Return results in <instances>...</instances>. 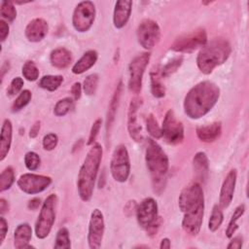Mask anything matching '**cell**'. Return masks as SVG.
I'll use <instances>...</instances> for the list:
<instances>
[{"label":"cell","instance_id":"6da1fadb","mask_svg":"<svg viewBox=\"0 0 249 249\" xmlns=\"http://www.w3.org/2000/svg\"><path fill=\"white\" fill-rule=\"evenodd\" d=\"M178 205L184 214L183 230L191 235H196L200 231L204 215V196L201 186L197 182L187 185L179 195Z\"/></svg>","mask_w":249,"mask_h":249},{"label":"cell","instance_id":"7a4b0ae2","mask_svg":"<svg viewBox=\"0 0 249 249\" xmlns=\"http://www.w3.org/2000/svg\"><path fill=\"white\" fill-rule=\"evenodd\" d=\"M220 89L210 81H203L193 87L185 96L184 111L191 119H199L206 115L217 103Z\"/></svg>","mask_w":249,"mask_h":249},{"label":"cell","instance_id":"3957f363","mask_svg":"<svg viewBox=\"0 0 249 249\" xmlns=\"http://www.w3.org/2000/svg\"><path fill=\"white\" fill-rule=\"evenodd\" d=\"M101 160L102 146L94 143L89 150L78 174V193L84 201H89L91 198Z\"/></svg>","mask_w":249,"mask_h":249},{"label":"cell","instance_id":"277c9868","mask_svg":"<svg viewBox=\"0 0 249 249\" xmlns=\"http://www.w3.org/2000/svg\"><path fill=\"white\" fill-rule=\"evenodd\" d=\"M231 48L225 39H214L199 51L196 65L203 74H210L215 67L223 64L230 56Z\"/></svg>","mask_w":249,"mask_h":249},{"label":"cell","instance_id":"5b68a950","mask_svg":"<svg viewBox=\"0 0 249 249\" xmlns=\"http://www.w3.org/2000/svg\"><path fill=\"white\" fill-rule=\"evenodd\" d=\"M145 160L147 168L152 176L155 191L160 193L164 188L163 186L169 162L162 148L151 138L147 140Z\"/></svg>","mask_w":249,"mask_h":249},{"label":"cell","instance_id":"8992f818","mask_svg":"<svg viewBox=\"0 0 249 249\" xmlns=\"http://www.w3.org/2000/svg\"><path fill=\"white\" fill-rule=\"evenodd\" d=\"M136 219L138 225L145 229L150 235L158 231L161 221L158 216V204L153 197H146L137 205Z\"/></svg>","mask_w":249,"mask_h":249},{"label":"cell","instance_id":"52a82bcc","mask_svg":"<svg viewBox=\"0 0 249 249\" xmlns=\"http://www.w3.org/2000/svg\"><path fill=\"white\" fill-rule=\"evenodd\" d=\"M57 196L54 194L50 195L42 204L38 219L35 224V233L40 239L49 235L55 220V208Z\"/></svg>","mask_w":249,"mask_h":249},{"label":"cell","instance_id":"ba28073f","mask_svg":"<svg viewBox=\"0 0 249 249\" xmlns=\"http://www.w3.org/2000/svg\"><path fill=\"white\" fill-rule=\"evenodd\" d=\"M110 171L117 182L123 183L127 180L130 173V160L124 145H119L114 150L110 161Z\"/></svg>","mask_w":249,"mask_h":249},{"label":"cell","instance_id":"9c48e42d","mask_svg":"<svg viewBox=\"0 0 249 249\" xmlns=\"http://www.w3.org/2000/svg\"><path fill=\"white\" fill-rule=\"evenodd\" d=\"M207 42L206 32L203 28H198L189 33L178 36L172 43L170 49L179 53H191L198 48H202Z\"/></svg>","mask_w":249,"mask_h":249},{"label":"cell","instance_id":"30bf717a","mask_svg":"<svg viewBox=\"0 0 249 249\" xmlns=\"http://www.w3.org/2000/svg\"><path fill=\"white\" fill-rule=\"evenodd\" d=\"M95 18V6L91 1L80 2L73 13L72 23L78 32L88 31Z\"/></svg>","mask_w":249,"mask_h":249},{"label":"cell","instance_id":"8fae6325","mask_svg":"<svg viewBox=\"0 0 249 249\" xmlns=\"http://www.w3.org/2000/svg\"><path fill=\"white\" fill-rule=\"evenodd\" d=\"M161 137L171 145L179 144L184 139V126L178 121L172 110H168L164 116L161 125Z\"/></svg>","mask_w":249,"mask_h":249},{"label":"cell","instance_id":"7c38bea8","mask_svg":"<svg viewBox=\"0 0 249 249\" xmlns=\"http://www.w3.org/2000/svg\"><path fill=\"white\" fill-rule=\"evenodd\" d=\"M150 53H143L135 56L129 63L128 89L133 93H138L142 86V78L150 60Z\"/></svg>","mask_w":249,"mask_h":249},{"label":"cell","instance_id":"4fadbf2b","mask_svg":"<svg viewBox=\"0 0 249 249\" xmlns=\"http://www.w3.org/2000/svg\"><path fill=\"white\" fill-rule=\"evenodd\" d=\"M137 39L144 49L151 50L154 48L160 39L159 24L150 18L143 19L137 28Z\"/></svg>","mask_w":249,"mask_h":249},{"label":"cell","instance_id":"5bb4252c","mask_svg":"<svg viewBox=\"0 0 249 249\" xmlns=\"http://www.w3.org/2000/svg\"><path fill=\"white\" fill-rule=\"evenodd\" d=\"M51 177L33 173H24L18 179V188L23 193L29 195H35L45 191L51 185Z\"/></svg>","mask_w":249,"mask_h":249},{"label":"cell","instance_id":"9a60e30c","mask_svg":"<svg viewBox=\"0 0 249 249\" xmlns=\"http://www.w3.org/2000/svg\"><path fill=\"white\" fill-rule=\"evenodd\" d=\"M104 218L103 214L99 209H94L90 214L89 224V233L88 242L91 249H97L101 246L103 233H104Z\"/></svg>","mask_w":249,"mask_h":249},{"label":"cell","instance_id":"2e32d148","mask_svg":"<svg viewBox=\"0 0 249 249\" xmlns=\"http://www.w3.org/2000/svg\"><path fill=\"white\" fill-rule=\"evenodd\" d=\"M236 177H237L236 169H231L229 171L226 178L224 179V182L220 190V196H219L220 207L227 208L231 204L233 197L234 189H235Z\"/></svg>","mask_w":249,"mask_h":249},{"label":"cell","instance_id":"e0dca14e","mask_svg":"<svg viewBox=\"0 0 249 249\" xmlns=\"http://www.w3.org/2000/svg\"><path fill=\"white\" fill-rule=\"evenodd\" d=\"M140 105V100L138 97L131 99L128 111H127V130L129 136L134 141H141L143 139L141 134V126L137 122V111Z\"/></svg>","mask_w":249,"mask_h":249},{"label":"cell","instance_id":"ac0fdd59","mask_svg":"<svg viewBox=\"0 0 249 249\" xmlns=\"http://www.w3.org/2000/svg\"><path fill=\"white\" fill-rule=\"evenodd\" d=\"M49 30L48 23L43 18L32 19L25 27V37L30 42H40L45 38Z\"/></svg>","mask_w":249,"mask_h":249},{"label":"cell","instance_id":"d6986e66","mask_svg":"<svg viewBox=\"0 0 249 249\" xmlns=\"http://www.w3.org/2000/svg\"><path fill=\"white\" fill-rule=\"evenodd\" d=\"M132 2L127 0L117 1L114 9L113 22L114 26L118 29L123 28L128 21L130 14H131Z\"/></svg>","mask_w":249,"mask_h":249},{"label":"cell","instance_id":"ffe728a7","mask_svg":"<svg viewBox=\"0 0 249 249\" xmlns=\"http://www.w3.org/2000/svg\"><path fill=\"white\" fill-rule=\"evenodd\" d=\"M196 131L200 141L207 142V143L214 142L221 135L222 124L220 122H215L208 125L197 126Z\"/></svg>","mask_w":249,"mask_h":249},{"label":"cell","instance_id":"44dd1931","mask_svg":"<svg viewBox=\"0 0 249 249\" xmlns=\"http://www.w3.org/2000/svg\"><path fill=\"white\" fill-rule=\"evenodd\" d=\"M32 237V229L27 223L19 224L14 233V245L17 249L31 247L28 243Z\"/></svg>","mask_w":249,"mask_h":249},{"label":"cell","instance_id":"7402d4cb","mask_svg":"<svg viewBox=\"0 0 249 249\" xmlns=\"http://www.w3.org/2000/svg\"><path fill=\"white\" fill-rule=\"evenodd\" d=\"M13 135V126L10 120L6 119L3 122L0 135V160H4L11 147Z\"/></svg>","mask_w":249,"mask_h":249},{"label":"cell","instance_id":"603a6c76","mask_svg":"<svg viewBox=\"0 0 249 249\" xmlns=\"http://www.w3.org/2000/svg\"><path fill=\"white\" fill-rule=\"evenodd\" d=\"M97 57H98V54L96 51L89 50L83 54V56L73 65L72 72L74 74H82L86 72L95 64Z\"/></svg>","mask_w":249,"mask_h":249},{"label":"cell","instance_id":"cb8c5ba5","mask_svg":"<svg viewBox=\"0 0 249 249\" xmlns=\"http://www.w3.org/2000/svg\"><path fill=\"white\" fill-rule=\"evenodd\" d=\"M50 59L52 62V65L58 68L63 69L69 66L72 60L71 53L65 49V48H56L53 51H52Z\"/></svg>","mask_w":249,"mask_h":249},{"label":"cell","instance_id":"d4e9b609","mask_svg":"<svg viewBox=\"0 0 249 249\" xmlns=\"http://www.w3.org/2000/svg\"><path fill=\"white\" fill-rule=\"evenodd\" d=\"M193 166L196 175L203 181H206L209 171L208 158L204 152H197L193 159Z\"/></svg>","mask_w":249,"mask_h":249},{"label":"cell","instance_id":"484cf974","mask_svg":"<svg viewBox=\"0 0 249 249\" xmlns=\"http://www.w3.org/2000/svg\"><path fill=\"white\" fill-rule=\"evenodd\" d=\"M122 89H123V83L120 82L115 89L114 95L111 99L110 105H109V110H108V115H107V129L112 125L113 121L115 119V115L117 112V108L119 106L120 103V97H121V93H122Z\"/></svg>","mask_w":249,"mask_h":249},{"label":"cell","instance_id":"4316f807","mask_svg":"<svg viewBox=\"0 0 249 249\" xmlns=\"http://www.w3.org/2000/svg\"><path fill=\"white\" fill-rule=\"evenodd\" d=\"M151 91L155 97L160 98L165 94V88L161 83V75L159 70H153L150 73Z\"/></svg>","mask_w":249,"mask_h":249},{"label":"cell","instance_id":"83f0119b","mask_svg":"<svg viewBox=\"0 0 249 249\" xmlns=\"http://www.w3.org/2000/svg\"><path fill=\"white\" fill-rule=\"evenodd\" d=\"M62 82L63 77L60 75H47L40 80L39 86L40 88L47 89L49 91H54L59 88Z\"/></svg>","mask_w":249,"mask_h":249},{"label":"cell","instance_id":"f1b7e54d","mask_svg":"<svg viewBox=\"0 0 249 249\" xmlns=\"http://www.w3.org/2000/svg\"><path fill=\"white\" fill-rule=\"evenodd\" d=\"M244 211H245V205L244 204H240L234 209L233 214L231 215V220L229 222V225H228V228L226 230V235H227L228 238H231L233 236V233L236 231V230L238 228L237 221L244 214Z\"/></svg>","mask_w":249,"mask_h":249},{"label":"cell","instance_id":"f546056e","mask_svg":"<svg viewBox=\"0 0 249 249\" xmlns=\"http://www.w3.org/2000/svg\"><path fill=\"white\" fill-rule=\"evenodd\" d=\"M224 220V215H223V211L220 207V205L218 204H215L212 208V212H211V216L209 218V221H208V228L211 231H216L222 222Z\"/></svg>","mask_w":249,"mask_h":249},{"label":"cell","instance_id":"4dcf8cb0","mask_svg":"<svg viewBox=\"0 0 249 249\" xmlns=\"http://www.w3.org/2000/svg\"><path fill=\"white\" fill-rule=\"evenodd\" d=\"M55 249H69L71 242L69 238V231L66 228H60L55 236V243L53 245Z\"/></svg>","mask_w":249,"mask_h":249},{"label":"cell","instance_id":"1f68e13d","mask_svg":"<svg viewBox=\"0 0 249 249\" xmlns=\"http://www.w3.org/2000/svg\"><path fill=\"white\" fill-rule=\"evenodd\" d=\"M15 181V172L11 166L6 167L0 175V192L10 189Z\"/></svg>","mask_w":249,"mask_h":249},{"label":"cell","instance_id":"d6a6232c","mask_svg":"<svg viewBox=\"0 0 249 249\" xmlns=\"http://www.w3.org/2000/svg\"><path fill=\"white\" fill-rule=\"evenodd\" d=\"M21 72H22L23 77L27 81L33 82V81H36L39 77V70H38L36 64L31 60H28L23 64Z\"/></svg>","mask_w":249,"mask_h":249},{"label":"cell","instance_id":"836d02e7","mask_svg":"<svg viewBox=\"0 0 249 249\" xmlns=\"http://www.w3.org/2000/svg\"><path fill=\"white\" fill-rule=\"evenodd\" d=\"M73 106V100L70 97H65L60 100H58L54 106L53 113L55 116L60 117L66 115Z\"/></svg>","mask_w":249,"mask_h":249},{"label":"cell","instance_id":"e575fe53","mask_svg":"<svg viewBox=\"0 0 249 249\" xmlns=\"http://www.w3.org/2000/svg\"><path fill=\"white\" fill-rule=\"evenodd\" d=\"M98 80H99V78H98L97 74H90L85 79L83 88H84L86 94L92 95L95 93L97 86H98Z\"/></svg>","mask_w":249,"mask_h":249},{"label":"cell","instance_id":"d590c367","mask_svg":"<svg viewBox=\"0 0 249 249\" xmlns=\"http://www.w3.org/2000/svg\"><path fill=\"white\" fill-rule=\"evenodd\" d=\"M1 16L7 19L8 21L12 22L17 17V10L11 1H3L1 3Z\"/></svg>","mask_w":249,"mask_h":249},{"label":"cell","instance_id":"8d00e7d4","mask_svg":"<svg viewBox=\"0 0 249 249\" xmlns=\"http://www.w3.org/2000/svg\"><path fill=\"white\" fill-rule=\"evenodd\" d=\"M31 96H32V94H31V92L28 89L22 90L19 93V95L17 97V99L15 100V102H14V104L12 106L13 111L14 112L19 111L21 108L26 106L29 103V101L31 99Z\"/></svg>","mask_w":249,"mask_h":249},{"label":"cell","instance_id":"74e56055","mask_svg":"<svg viewBox=\"0 0 249 249\" xmlns=\"http://www.w3.org/2000/svg\"><path fill=\"white\" fill-rule=\"evenodd\" d=\"M146 125H147V130L152 137H154V138L161 137V127L159 125V124L153 114H150L148 116Z\"/></svg>","mask_w":249,"mask_h":249},{"label":"cell","instance_id":"f35d334b","mask_svg":"<svg viewBox=\"0 0 249 249\" xmlns=\"http://www.w3.org/2000/svg\"><path fill=\"white\" fill-rule=\"evenodd\" d=\"M40 162H41V160L37 153L31 151V152H27L25 154L24 163H25V166L27 167V169H29L31 171L38 169V167L40 166Z\"/></svg>","mask_w":249,"mask_h":249},{"label":"cell","instance_id":"ab89813d","mask_svg":"<svg viewBox=\"0 0 249 249\" xmlns=\"http://www.w3.org/2000/svg\"><path fill=\"white\" fill-rule=\"evenodd\" d=\"M182 61H183V57L180 56L172 59L167 64H165L160 70L161 77H168L169 75L173 74L180 67V65L182 64Z\"/></svg>","mask_w":249,"mask_h":249},{"label":"cell","instance_id":"60d3db41","mask_svg":"<svg viewBox=\"0 0 249 249\" xmlns=\"http://www.w3.org/2000/svg\"><path fill=\"white\" fill-rule=\"evenodd\" d=\"M58 142L57 135L54 133H48L43 138V148L47 151L53 150Z\"/></svg>","mask_w":249,"mask_h":249},{"label":"cell","instance_id":"b9f144b4","mask_svg":"<svg viewBox=\"0 0 249 249\" xmlns=\"http://www.w3.org/2000/svg\"><path fill=\"white\" fill-rule=\"evenodd\" d=\"M22 86H23V80L20 77L14 78L10 84L8 90H7L8 95H10V96L16 95L21 89Z\"/></svg>","mask_w":249,"mask_h":249},{"label":"cell","instance_id":"7bdbcfd3","mask_svg":"<svg viewBox=\"0 0 249 249\" xmlns=\"http://www.w3.org/2000/svg\"><path fill=\"white\" fill-rule=\"evenodd\" d=\"M101 124H102V120L100 118L96 119L95 122L92 124V126H91V129L89 132V136L88 139V143H87L88 145H91L95 141V138H96V136L99 132V129L101 127Z\"/></svg>","mask_w":249,"mask_h":249},{"label":"cell","instance_id":"ee69618b","mask_svg":"<svg viewBox=\"0 0 249 249\" xmlns=\"http://www.w3.org/2000/svg\"><path fill=\"white\" fill-rule=\"evenodd\" d=\"M8 231V224L5 218L0 217V245L3 243Z\"/></svg>","mask_w":249,"mask_h":249},{"label":"cell","instance_id":"f6af8a7d","mask_svg":"<svg viewBox=\"0 0 249 249\" xmlns=\"http://www.w3.org/2000/svg\"><path fill=\"white\" fill-rule=\"evenodd\" d=\"M9 35V25L6 21L0 20V38L1 42H4Z\"/></svg>","mask_w":249,"mask_h":249},{"label":"cell","instance_id":"bcb514c9","mask_svg":"<svg viewBox=\"0 0 249 249\" xmlns=\"http://www.w3.org/2000/svg\"><path fill=\"white\" fill-rule=\"evenodd\" d=\"M242 243H243V239L241 236H236L234 238H232L229 245L227 246L228 249H238V248H241L242 247Z\"/></svg>","mask_w":249,"mask_h":249},{"label":"cell","instance_id":"7dc6e473","mask_svg":"<svg viewBox=\"0 0 249 249\" xmlns=\"http://www.w3.org/2000/svg\"><path fill=\"white\" fill-rule=\"evenodd\" d=\"M71 93H72L75 100H78L81 97L82 87H81V84L79 82H76V83L73 84V86L71 88Z\"/></svg>","mask_w":249,"mask_h":249},{"label":"cell","instance_id":"c3c4849f","mask_svg":"<svg viewBox=\"0 0 249 249\" xmlns=\"http://www.w3.org/2000/svg\"><path fill=\"white\" fill-rule=\"evenodd\" d=\"M40 126H41V124H40V122H39V121H37V122L34 123V124H33V125L31 126V128H30V132H29V136H30L31 138H34V137H36V136L38 135L39 130H40Z\"/></svg>","mask_w":249,"mask_h":249},{"label":"cell","instance_id":"681fc988","mask_svg":"<svg viewBox=\"0 0 249 249\" xmlns=\"http://www.w3.org/2000/svg\"><path fill=\"white\" fill-rule=\"evenodd\" d=\"M40 204H41L40 198L34 197V198H32V199L29 200V202H28V208H29L30 210H36V209H38V207L40 206Z\"/></svg>","mask_w":249,"mask_h":249},{"label":"cell","instance_id":"f907efd6","mask_svg":"<svg viewBox=\"0 0 249 249\" xmlns=\"http://www.w3.org/2000/svg\"><path fill=\"white\" fill-rule=\"evenodd\" d=\"M8 209H9L8 202L4 198H0V212H1V214L6 213L8 211Z\"/></svg>","mask_w":249,"mask_h":249},{"label":"cell","instance_id":"816d5d0a","mask_svg":"<svg viewBox=\"0 0 249 249\" xmlns=\"http://www.w3.org/2000/svg\"><path fill=\"white\" fill-rule=\"evenodd\" d=\"M170 246H171V244H170V240H169V238H167V237H165V238H162L161 239V241H160V249H164V248H170Z\"/></svg>","mask_w":249,"mask_h":249}]
</instances>
